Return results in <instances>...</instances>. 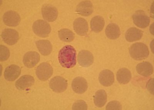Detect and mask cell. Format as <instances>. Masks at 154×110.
I'll use <instances>...</instances> for the list:
<instances>
[{
    "mask_svg": "<svg viewBox=\"0 0 154 110\" xmlns=\"http://www.w3.org/2000/svg\"><path fill=\"white\" fill-rule=\"evenodd\" d=\"M53 68L49 63H43L38 66L36 70V75L41 81L47 80L53 74Z\"/></svg>",
    "mask_w": 154,
    "mask_h": 110,
    "instance_id": "277c9868",
    "label": "cell"
},
{
    "mask_svg": "<svg viewBox=\"0 0 154 110\" xmlns=\"http://www.w3.org/2000/svg\"><path fill=\"white\" fill-rule=\"evenodd\" d=\"M21 69L17 65H11L5 69L4 75L6 80L12 82L16 80L20 75Z\"/></svg>",
    "mask_w": 154,
    "mask_h": 110,
    "instance_id": "4fadbf2b",
    "label": "cell"
},
{
    "mask_svg": "<svg viewBox=\"0 0 154 110\" xmlns=\"http://www.w3.org/2000/svg\"><path fill=\"white\" fill-rule=\"evenodd\" d=\"M32 29L37 35L42 38L48 37L51 31L50 24L43 20L35 21L33 25Z\"/></svg>",
    "mask_w": 154,
    "mask_h": 110,
    "instance_id": "3957f363",
    "label": "cell"
},
{
    "mask_svg": "<svg viewBox=\"0 0 154 110\" xmlns=\"http://www.w3.org/2000/svg\"><path fill=\"white\" fill-rule=\"evenodd\" d=\"M40 55L36 52H29L24 55L23 57V63L28 68H32L39 62Z\"/></svg>",
    "mask_w": 154,
    "mask_h": 110,
    "instance_id": "8fae6325",
    "label": "cell"
},
{
    "mask_svg": "<svg viewBox=\"0 0 154 110\" xmlns=\"http://www.w3.org/2000/svg\"><path fill=\"white\" fill-rule=\"evenodd\" d=\"M143 33L141 30L136 28H129L125 34V38L129 42L140 40L143 36Z\"/></svg>",
    "mask_w": 154,
    "mask_h": 110,
    "instance_id": "d6986e66",
    "label": "cell"
},
{
    "mask_svg": "<svg viewBox=\"0 0 154 110\" xmlns=\"http://www.w3.org/2000/svg\"><path fill=\"white\" fill-rule=\"evenodd\" d=\"M34 79L30 75L23 76L16 81L15 85L19 90H24L31 87L34 83Z\"/></svg>",
    "mask_w": 154,
    "mask_h": 110,
    "instance_id": "e0dca14e",
    "label": "cell"
},
{
    "mask_svg": "<svg viewBox=\"0 0 154 110\" xmlns=\"http://www.w3.org/2000/svg\"><path fill=\"white\" fill-rule=\"evenodd\" d=\"M88 83L86 79L82 77H78L73 80L72 87L74 91L78 94H82L88 89Z\"/></svg>",
    "mask_w": 154,
    "mask_h": 110,
    "instance_id": "5bb4252c",
    "label": "cell"
},
{
    "mask_svg": "<svg viewBox=\"0 0 154 110\" xmlns=\"http://www.w3.org/2000/svg\"><path fill=\"white\" fill-rule=\"evenodd\" d=\"M99 79L100 83L103 86H110L115 81L113 73L109 70H103L100 73Z\"/></svg>",
    "mask_w": 154,
    "mask_h": 110,
    "instance_id": "9a60e30c",
    "label": "cell"
},
{
    "mask_svg": "<svg viewBox=\"0 0 154 110\" xmlns=\"http://www.w3.org/2000/svg\"><path fill=\"white\" fill-rule=\"evenodd\" d=\"M59 62L64 68H72L76 64V52L71 45H66L60 50L59 53Z\"/></svg>",
    "mask_w": 154,
    "mask_h": 110,
    "instance_id": "6da1fadb",
    "label": "cell"
},
{
    "mask_svg": "<svg viewBox=\"0 0 154 110\" xmlns=\"http://www.w3.org/2000/svg\"><path fill=\"white\" fill-rule=\"evenodd\" d=\"M76 12L82 16H87L92 14L93 11V6L91 2L83 1L77 5Z\"/></svg>",
    "mask_w": 154,
    "mask_h": 110,
    "instance_id": "2e32d148",
    "label": "cell"
},
{
    "mask_svg": "<svg viewBox=\"0 0 154 110\" xmlns=\"http://www.w3.org/2000/svg\"><path fill=\"white\" fill-rule=\"evenodd\" d=\"M10 56V51L6 47L1 45L0 46V60L5 61L8 60Z\"/></svg>",
    "mask_w": 154,
    "mask_h": 110,
    "instance_id": "484cf974",
    "label": "cell"
},
{
    "mask_svg": "<svg viewBox=\"0 0 154 110\" xmlns=\"http://www.w3.org/2000/svg\"><path fill=\"white\" fill-rule=\"evenodd\" d=\"M105 32L108 38L111 40L116 39L120 35V29L115 23H111L107 26Z\"/></svg>",
    "mask_w": 154,
    "mask_h": 110,
    "instance_id": "7402d4cb",
    "label": "cell"
},
{
    "mask_svg": "<svg viewBox=\"0 0 154 110\" xmlns=\"http://www.w3.org/2000/svg\"><path fill=\"white\" fill-rule=\"evenodd\" d=\"M132 18L134 24L141 28L148 27L150 21L149 16L142 10H138L135 12Z\"/></svg>",
    "mask_w": 154,
    "mask_h": 110,
    "instance_id": "5b68a950",
    "label": "cell"
},
{
    "mask_svg": "<svg viewBox=\"0 0 154 110\" xmlns=\"http://www.w3.org/2000/svg\"><path fill=\"white\" fill-rule=\"evenodd\" d=\"M35 44L41 54L44 56H48L51 53L53 47L51 44L49 40H38L35 42Z\"/></svg>",
    "mask_w": 154,
    "mask_h": 110,
    "instance_id": "44dd1931",
    "label": "cell"
},
{
    "mask_svg": "<svg viewBox=\"0 0 154 110\" xmlns=\"http://www.w3.org/2000/svg\"><path fill=\"white\" fill-rule=\"evenodd\" d=\"M130 53L131 57L136 60H143L146 59L149 54L148 47L142 43H137L131 46Z\"/></svg>",
    "mask_w": 154,
    "mask_h": 110,
    "instance_id": "7a4b0ae2",
    "label": "cell"
},
{
    "mask_svg": "<svg viewBox=\"0 0 154 110\" xmlns=\"http://www.w3.org/2000/svg\"><path fill=\"white\" fill-rule=\"evenodd\" d=\"M59 38L64 42H72L75 38V34L71 30L67 29H63L58 32Z\"/></svg>",
    "mask_w": 154,
    "mask_h": 110,
    "instance_id": "d4e9b609",
    "label": "cell"
},
{
    "mask_svg": "<svg viewBox=\"0 0 154 110\" xmlns=\"http://www.w3.org/2000/svg\"><path fill=\"white\" fill-rule=\"evenodd\" d=\"M104 21L101 16H97L93 17L91 21V30L95 33L101 32L104 27Z\"/></svg>",
    "mask_w": 154,
    "mask_h": 110,
    "instance_id": "603a6c76",
    "label": "cell"
},
{
    "mask_svg": "<svg viewBox=\"0 0 154 110\" xmlns=\"http://www.w3.org/2000/svg\"><path fill=\"white\" fill-rule=\"evenodd\" d=\"M74 29L76 34L80 36L86 35L88 31L87 21L82 18L75 19L73 23Z\"/></svg>",
    "mask_w": 154,
    "mask_h": 110,
    "instance_id": "7c38bea8",
    "label": "cell"
},
{
    "mask_svg": "<svg viewBox=\"0 0 154 110\" xmlns=\"http://www.w3.org/2000/svg\"><path fill=\"white\" fill-rule=\"evenodd\" d=\"M137 72L139 75L148 77L152 75L153 71V67L150 63L144 62L139 63L137 66Z\"/></svg>",
    "mask_w": 154,
    "mask_h": 110,
    "instance_id": "ac0fdd59",
    "label": "cell"
},
{
    "mask_svg": "<svg viewBox=\"0 0 154 110\" xmlns=\"http://www.w3.org/2000/svg\"><path fill=\"white\" fill-rule=\"evenodd\" d=\"M78 61L80 65L84 67H88L93 64L94 57L89 51L82 50L78 53Z\"/></svg>",
    "mask_w": 154,
    "mask_h": 110,
    "instance_id": "30bf717a",
    "label": "cell"
},
{
    "mask_svg": "<svg viewBox=\"0 0 154 110\" xmlns=\"http://www.w3.org/2000/svg\"><path fill=\"white\" fill-rule=\"evenodd\" d=\"M67 81L64 78L60 76L54 77L51 79L49 82V86L54 92L61 93L66 89Z\"/></svg>",
    "mask_w": 154,
    "mask_h": 110,
    "instance_id": "8992f818",
    "label": "cell"
},
{
    "mask_svg": "<svg viewBox=\"0 0 154 110\" xmlns=\"http://www.w3.org/2000/svg\"><path fill=\"white\" fill-rule=\"evenodd\" d=\"M106 110H120L122 109V106L119 102L112 101L108 103L106 106Z\"/></svg>",
    "mask_w": 154,
    "mask_h": 110,
    "instance_id": "83f0119b",
    "label": "cell"
},
{
    "mask_svg": "<svg viewBox=\"0 0 154 110\" xmlns=\"http://www.w3.org/2000/svg\"><path fill=\"white\" fill-rule=\"evenodd\" d=\"M3 20L6 25L9 27H16L18 25L20 21L19 15L16 12L8 11L3 16Z\"/></svg>",
    "mask_w": 154,
    "mask_h": 110,
    "instance_id": "9c48e42d",
    "label": "cell"
},
{
    "mask_svg": "<svg viewBox=\"0 0 154 110\" xmlns=\"http://www.w3.org/2000/svg\"><path fill=\"white\" fill-rule=\"evenodd\" d=\"M87 108L86 103L82 100H79L75 102L72 107L73 110H86L87 109Z\"/></svg>",
    "mask_w": 154,
    "mask_h": 110,
    "instance_id": "4316f807",
    "label": "cell"
},
{
    "mask_svg": "<svg viewBox=\"0 0 154 110\" xmlns=\"http://www.w3.org/2000/svg\"><path fill=\"white\" fill-rule=\"evenodd\" d=\"M42 17L45 20L50 22L55 21L58 16L57 9L51 5H45L42 6Z\"/></svg>",
    "mask_w": 154,
    "mask_h": 110,
    "instance_id": "ba28073f",
    "label": "cell"
},
{
    "mask_svg": "<svg viewBox=\"0 0 154 110\" xmlns=\"http://www.w3.org/2000/svg\"><path fill=\"white\" fill-rule=\"evenodd\" d=\"M1 36L4 42L9 45H14L19 39L18 33L12 29H5L4 30Z\"/></svg>",
    "mask_w": 154,
    "mask_h": 110,
    "instance_id": "52a82bcc",
    "label": "cell"
},
{
    "mask_svg": "<svg viewBox=\"0 0 154 110\" xmlns=\"http://www.w3.org/2000/svg\"><path fill=\"white\" fill-rule=\"evenodd\" d=\"M116 77L119 83L126 84L128 83L131 79V73L127 68L120 69L117 73Z\"/></svg>",
    "mask_w": 154,
    "mask_h": 110,
    "instance_id": "ffe728a7",
    "label": "cell"
},
{
    "mask_svg": "<svg viewBox=\"0 0 154 110\" xmlns=\"http://www.w3.org/2000/svg\"><path fill=\"white\" fill-rule=\"evenodd\" d=\"M107 98V94L105 91L103 90L97 91L94 97L95 105L98 108H102L106 102Z\"/></svg>",
    "mask_w": 154,
    "mask_h": 110,
    "instance_id": "cb8c5ba5",
    "label": "cell"
}]
</instances>
